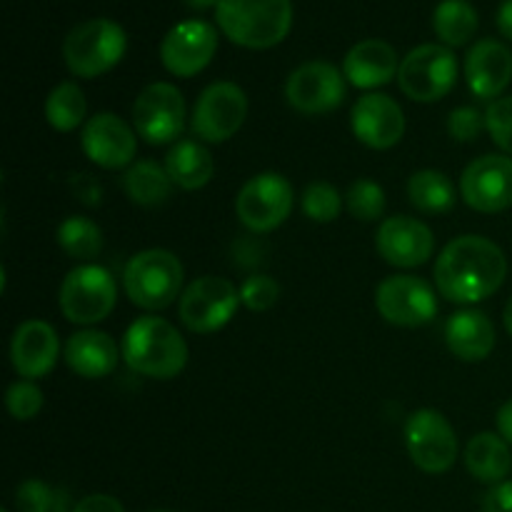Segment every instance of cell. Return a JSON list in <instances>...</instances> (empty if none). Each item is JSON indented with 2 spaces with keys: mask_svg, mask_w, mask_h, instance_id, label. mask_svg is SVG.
<instances>
[{
  "mask_svg": "<svg viewBox=\"0 0 512 512\" xmlns=\"http://www.w3.org/2000/svg\"><path fill=\"white\" fill-rule=\"evenodd\" d=\"M73 512H125L120 500H115L113 495H88V498L80 500L75 505Z\"/></svg>",
  "mask_w": 512,
  "mask_h": 512,
  "instance_id": "obj_41",
  "label": "cell"
},
{
  "mask_svg": "<svg viewBox=\"0 0 512 512\" xmlns=\"http://www.w3.org/2000/svg\"><path fill=\"white\" fill-rule=\"evenodd\" d=\"M5 405L15 420H33L43 408V390L33 380H18L5 393Z\"/></svg>",
  "mask_w": 512,
  "mask_h": 512,
  "instance_id": "obj_37",
  "label": "cell"
},
{
  "mask_svg": "<svg viewBox=\"0 0 512 512\" xmlns=\"http://www.w3.org/2000/svg\"><path fill=\"white\" fill-rule=\"evenodd\" d=\"M240 305V290L230 280L205 275L193 280L180 295V320L190 333H218L233 320Z\"/></svg>",
  "mask_w": 512,
  "mask_h": 512,
  "instance_id": "obj_8",
  "label": "cell"
},
{
  "mask_svg": "<svg viewBox=\"0 0 512 512\" xmlns=\"http://www.w3.org/2000/svg\"><path fill=\"white\" fill-rule=\"evenodd\" d=\"M118 300V283L103 265H80L60 285V310L70 323L93 325L108 318Z\"/></svg>",
  "mask_w": 512,
  "mask_h": 512,
  "instance_id": "obj_7",
  "label": "cell"
},
{
  "mask_svg": "<svg viewBox=\"0 0 512 512\" xmlns=\"http://www.w3.org/2000/svg\"><path fill=\"white\" fill-rule=\"evenodd\" d=\"M183 263L163 248L133 255L123 270V288L130 303L143 310H165L183 288Z\"/></svg>",
  "mask_w": 512,
  "mask_h": 512,
  "instance_id": "obj_4",
  "label": "cell"
},
{
  "mask_svg": "<svg viewBox=\"0 0 512 512\" xmlns=\"http://www.w3.org/2000/svg\"><path fill=\"white\" fill-rule=\"evenodd\" d=\"M408 198L418 210L430 215L448 213L455 205V185L440 170H418L408 180Z\"/></svg>",
  "mask_w": 512,
  "mask_h": 512,
  "instance_id": "obj_29",
  "label": "cell"
},
{
  "mask_svg": "<svg viewBox=\"0 0 512 512\" xmlns=\"http://www.w3.org/2000/svg\"><path fill=\"white\" fill-rule=\"evenodd\" d=\"M400 90L418 103H435L445 98L458 83V58L453 48L425 43L410 50L398 70Z\"/></svg>",
  "mask_w": 512,
  "mask_h": 512,
  "instance_id": "obj_6",
  "label": "cell"
},
{
  "mask_svg": "<svg viewBox=\"0 0 512 512\" xmlns=\"http://www.w3.org/2000/svg\"><path fill=\"white\" fill-rule=\"evenodd\" d=\"M70 190H73L75 198L85 205H93L95 208V205L103 203V185L88 173L73 175V178H70Z\"/></svg>",
  "mask_w": 512,
  "mask_h": 512,
  "instance_id": "obj_39",
  "label": "cell"
},
{
  "mask_svg": "<svg viewBox=\"0 0 512 512\" xmlns=\"http://www.w3.org/2000/svg\"><path fill=\"white\" fill-rule=\"evenodd\" d=\"M218 50V30L208 20H183L160 43L165 70L178 78H193L210 65Z\"/></svg>",
  "mask_w": 512,
  "mask_h": 512,
  "instance_id": "obj_15",
  "label": "cell"
},
{
  "mask_svg": "<svg viewBox=\"0 0 512 512\" xmlns=\"http://www.w3.org/2000/svg\"><path fill=\"white\" fill-rule=\"evenodd\" d=\"M133 125L145 143H173L185 128L183 93L173 83H150L135 98Z\"/></svg>",
  "mask_w": 512,
  "mask_h": 512,
  "instance_id": "obj_12",
  "label": "cell"
},
{
  "mask_svg": "<svg viewBox=\"0 0 512 512\" xmlns=\"http://www.w3.org/2000/svg\"><path fill=\"white\" fill-rule=\"evenodd\" d=\"M465 468L480 483H503L512 468L510 445L495 433H478L465 448Z\"/></svg>",
  "mask_w": 512,
  "mask_h": 512,
  "instance_id": "obj_26",
  "label": "cell"
},
{
  "mask_svg": "<svg viewBox=\"0 0 512 512\" xmlns=\"http://www.w3.org/2000/svg\"><path fill=\"white\" fill-rule=\"evenodd\" d=\"M498 30L503 33V38H508L512 43V0H505L498 10Z\"/></svg>",
  "mask_w": 512,
  "mask_h": 512,
  "instance_id": "obj_43",
  "label": "cell"
},
{
  "mask_svg": "<svg viewBox=\"0 0 512 512\" xmlns=\"http://www.w3.org/2000/svg\"><path fill=\"white\" fill-rule=\"evenodd\" d=\"M215 18L230 43L248 50H268L288 38L293 28V3L290 0H220Z\"/></svg>",
  "mask_w": 512,
  "mask_h": 512,
  "instance_id": "obj_3",
  "label": "cell"
},
{
  "mask_svg": "<svg viewBox=\"0 0 512 512\" xmlns=\"http://www.w3.org/2000/svg\"><path fill=\"white\" fill-rule=\"evenodd\" d=\"M183 3L188 5L190 10H200V13H203V10L218 8V5H220V0H183Z\"/></svg>",
  "mask_w": 512,
  "mask_h": 512,
  "instance_id": "obj_44",
  "label": "cell"
},
{
  "mask_svg": "<svg viewBox=\"0 0 512 512\" xmlns=\"http://www.w3.org/2000/svg\"><path fill=\"white\" fill-rule=\"evenodd\" d=\"M375 308L398 328H420L438 315V295L415 275H390L375 290Z\"/></svg>",
  "mask_w": 512,
  "mask_h": 512,
  "instance_id": "obj_13",
  "label": "cell"
},
{
  "mask_svg": "<svg viewBox=\"0 0 512 512\" xmlns=\"http://www.w3.org/2000/svg\"><path fill=\"white\" fill-rule=\"evenodd\" d=\"M495 423H498L500 438H503L508 445H512V400H508V403L498 410V418H495Z\"/></svg>",
  "mask_w": 512,
  "mask_h": 512,
  "instance_id": "obj_42",
  "label": "cell"
},
{
  "mask_svg": "<svg viewBox=\"0 0 512 512\" xmlns=\"http://www.w3.org/2000/svg\"><path fill=\"white\" fill-rule=\"evenodd\" d=\"M345 205H348L350 215L355 220H378L385 213V190L380 188L375 180L360 178L350 185L348 195H345Z\"/></svg>",
  "mask_w": 512,
  "mask_h": 512,
  "instance_id": "obj_33",
  "label": "cell"
},
{
  "mask_svg": "<svg viewBox=\"0 0 512 512\" xmlns=\"http://www.w3.org/2000/svg\"><path fill=\"white\" fill-rule=\"evenodd\" d=\"M485 128H488L493 143L512 158V95L498 98L485 110Z\"/></svg>",
  "mask_w": 512,
  "mask_h": 512,
  "instance_id": "obj_35",
  "label": "cell"
},
{
  "mask_svg": "<svg viewBox=\"0 0 512 512\" xmlns=\"http://www.w3.org/2000/svg\"><path fill=\"white\" fill-rule=\"evenodd\" d=\"M483 512H512V480L493 485L483 500Z\"/></svg>",
  "mask_w": 512,
  "mask_h": 512,
  "instance_id": "obj_40",
  "label": "cell"
},
{
  "mask_svg": "<svg viewBox=\"0 0 512 512\" xmlns=\"http://www.w3.org/2000/svg\"><path fill=\"white\" fill-rule=\"evenodd\" d=\"M465 80L475 98H498L512 80V53L508 45L493 38L478 40L465 55Z\"/></svg>",
  "mask_w": 512,
  "mask_h": 512,
  "instance_id": "obj_21",
  "label": "cell"
},
{
  "mask_svg": "<svg viewBox=\"0 0 512 512\" xmlns=\"http://www.w3.org/2000/svg\"><path fill=\"white\" fill-rule=\"evenodd\" d=\"M485 128V113L463 105V108H455L448 118V133L453 135L458 143H473Z\"/></svg>",
  "mask_w": 512,
  "mask_h": 512,
  "instance_id": "obj_38",
  "label": "cell"
},
{
  "mask_svg": "<svg viewBox=\"0 0 512 512\" xmlns=\"http://www.w3.org/2000/svg\"><path fill=\"white\" fill-rule=\"evenodd\" d=\"M463 200L478 213H503L512 208V158L483 155L465 168L460 178Z\"/></svg>",
  "mask_w": 512,
  "mask_h": 512,
  "instance_id": "obj_16",
  "label": "cell"
},
{
  "mask_svg": "<svg viewBox=\"0 0 512 512\" xmlns=\"http://www.w3.org/2000/svg\"><path fill=\"white\" fill-rule=\"evenodd\" d=\"M123 350L118 348L108 333L100 330H80L70 335L65 343V363L80 378H105L118 368V360Z\"/></svg>",
  "mask_w": 512,
  "mask_h": 512,
  "instance_id": "obj_23",
  "label": "cell"
},
{
  "mask_svg": "<svg viewBox=\"0 0 512 512\" xmlns=\"http://www.w3.org/2000/svg\"><path fill=\"white\" fill-rule=\"evenodd\" d=\"M68 493L50 488L43 480H25L15 490V508L20 512H68Z\"/></svg>",
  "mask_w": 512,
  "mask_h": 512,
  "instance_id": "obj_32",
  "label": "cell"
},
{
  "mask_svg": "<svg viewBox=\"0 0 512 512\" xmlns=\"http://www.w3.org/2000/svg\"><path fill=\"white\" fill-rule=\"evenodd\" d=\"M355 138L373 150H388L405 135L403 108L390 95L368 93L358 98L350 113Z\"/></svg>",
  "mask_w": 512,
  "mask_h": 512,
  "instance_id": "obj_19",
  "label": "cell"
},
{
  "mask_svg": "<svg viewBox=\"0 0 512 512\" xmlns=\"http://www.w3.org/2000/svg\"><path fill=\"white\" fill-rule=\"evenodd\" d=\"M83 153L105 170H118L133 163L138 138L125 120L113 113H98L83 125Z\"/></svg>",
  "mask_w": 512,
  "mask_h": 512,
  "instance_id": "obj_18",
  "label": "cell"
},
{
  "mask_svg": "<svg viewBox=\"0 0 512 512\" xmlns=\"http://www.w3.org/2000/svg\"><path fill=\"white\" fill-rule=\"evenodd\" d=\"M445 343L455 358L483 363L495 350V325L480 310H458L445 325Z\"/></svg>",
  "mask_w": 512,
  "mask_h": 512,
  "instance_id": "obj_24",
  "label": "cell"
},
{
  "mask_svg": "<svg viewBox=\"0 0 512 512\" xmlns=\"http://www.w3.org/2000/svg\"><path fill=\"white\" fill-rule=\"evenodd\" d=\"M380 258L395 268H418L433 258L435 238L433 230L418 218L410 215H395L383 220L375 235Z\"/></svg>",
  "mask_w": 512,
  "mask_h": 512,
  "instance_id": "obj_17",
  "label": "cell"
},
{
  "mask_svg": "<svg viewBox=\"0 0 512 512\" xmlns=\"http://www.w3.org/2000/svg\"><path fill=\"white\" fill-rule=\"evenodd\" d=\"M85 113H88V103H85L80 85L75 83L55 85L45 100V118L58 133H70V130L80 128Z\"/></svg>",
  "mask_w": 512,
  "mask_h": 512,
  "instance_id": "obj_30",
  "label": "cell"
},
{
  "mask_svg": "<svg viewBox=\"0 0 512 512\" xmlns=\"http://www.w3.org/2000/svg\"><path fill=\"white\" fill-rule=\"evenodd\" d=\"M120 350H123L125 365L145 378L170 380L183 373L188 365V343L175 325L158 315H145L135 320L125 330Z\"/></svg>",
  "mask_w": 512,
  "mask_h": 512,
  "instance_id": "obj_2",
  "label": "cell"
},
{
  "mask_svg": "<svg viewBox=\"0 0 512 512\" xmlns=\"http://www.w3.org/2000/svg\"><path fill=\"white\" fill-rule=\"evenodd\" d=\"M405 445L423 473H448L458 460V438L453 425L438 410H415L405 423Z\"/></svg>",
  "mask_w": 512,
  "mask_h": 512,
  "instance_id": "obj_9",
  "label": "cell"
},
{
  "mask_svg": "<svg viewBox=\"0 0 512 512\" xmlns=\"http://www.w3.org/2000/svg\"><path fill=\"white\" fill-rule=\"evenodd\" d=\"M60 340L53 325L43 320H25L18 325L10 343V360L20 378L38 380L48 375L58 363Z\"/></svg>",
  "mask_w": 512,
  "mask_h": 512,
  "instance_id": "obj_20",
  "label": "cell"
},
{
  "mask_svg": "<svg viewBox=\"0 0 512 512\" xmlns=\"http://www.w3.org/2000/svg\"><path fill=\"white\" fill-rule=\"evenodd\" d=\"M503 323H505V330H508V333L512 335V298H510V303L505 305V313H503Z\"/></svg>",
  "mask_w": 512,
  "mask_h": 512,
  "instance_id": "obj_45",
  "label": "cell"
},
{
  "mask_svg": "<svg viewBox=\"0 0 512 512\" xmlns=\"http://www.w3.org/2000/svg\"><path fill=\"white\" fill-rule=\"evenodd\" d=\"M398 53L390 43L368 38L355 43L343 60V75L350 85L360 90H373L398 78Z\"/></svg>",
  "mask_w": 512,
  "mask_h": 512,
  "instance_id": "obj_22",
  "label": "cell"
},
{
  "mask_svg": "<svg viewBox=\"0 0 512 512\" xmlns=\"http://www.w3.org/2000/svg\"><path fill=\"white\" fill-rule=\"evenodd\" d=\"M248 115V95L240 85L220 80L200 93L193 108V133L205 143H225L233 138Z\"/></svg>",
  "mask_w": 512,
  "mask_h": 512,
  "instance_id": "obj_11",
  "label": "cell"
},
{
  "mask_svg": "<svg viewBox=\"0 0 512 512\" xmlns=\"http://www.w3.org/2000/svg\"><path fill=\"white\" fill-rule=\"evenodd\" d=\"M128 35L123 25L108 18H93L75 25L63 43V60L78 78H98L123 60Z\"/></svg>",
  "mask_w": 512,
  "mask_h": 512,
  "instance_id": "obj_5",
  "label": "cell"
},
{
  "mask_svg": "<svg viewBox=\"0 0 512 512\" xmlns=\"http://www.w3.org/2000/svg\"><path fill=\"white\" fill-rule=\"evenodd\" d=\"M508 275L503 248L483 235L450 240L435 263V285L450 303H480L498 293Z\"/></svg>",
  "mask_w": 512,
  "mask_h": 512,
  "instance_id": "obj_1",
  "label": "cell"
},
{
  "mask_svg": "<svg viewBox=\"0 0 512 512\" xmlns=\"http://www.w3.org/2000/svg\"><path fill=\"white\" fill-rule=\"evenodd\" d=\"M280 298L278 280L270 275H250L243 285H240V303L253 313H263L270 310Z\"/></svg>",
  "mask_w": 512,
  "mask_h": 512,
  "instance_id": "obj_36",
  "label": "cell"
},
{
  "mask_svg": "<svg viewBox=\"0 0 512 512\" xmlns=\"http://www.w3.org/2000/svg\"><path fill=\"white\" fill-rule=\"evenodd\" d=\"M3 512H8V510H3Z\"/></svg>",
  "mask_w": 512,
  "mask_h": 512,
  "instance_id": "obj_47",
  "label": "cell"
},
{
  "mask_svg": "<svg viewBox=\"0 0 512 512\" xmlns=\"http://www.w3.org/2000/svg\"><path fill=\"white\" fill-rule=\"evenodd\" d=\"M285 98L303 115L333 113L345 100V75L328 60H310L290 73Z\"/></svg>",
  "mask_w": 512,
  "mask_h": 512,
  "instance_id": "obj_14",
  "label": "cell"
},
{
  "mask_svg": "<svg viewBox=\"0 0 512 512\" xmlns=\"http://www.w3.org/2000/svg\"><path fill=\"white\" fill-rule=\"evenodd\" d=\"M58 245L75 260H93L103 250V230L88 218L70 215L58 228Z\"/></svg>",
  "mask_w": 512,
  "mask_h": 512,
  "instance_id": "obj_31",
  "label": "cell"
},
{
  "mask_svg": "<svg viewBox=\"0 0 512 512\" xmlns=\"http://www.w3.org/2000/svg\"><path fill=\"white\" fill-rule=\"evenodd\" d=\"M153 512H175V510H153Z\"/></svg>",
  "mask_w": 512,
  "mask_h": 512,
  "instance_id": "obj_46",
  "label": "cell"
},
{
  "mask_svg": "<svg viewBox=\"0 0 512 512\" xmlns=\"http://www.w3.org/2000/svg\"><path fill=\"white\" fill-rule=\"evenodd\" d=\"M165 170L170 180L183 190H200L210 183L215 173V160L210 150L198 140H178L165 155Z\"/></svg>",
  "mask_w": 512,
  "mask_h": 512,
  "instance_id": "obj_25",
  "label": "cell"
},
{
  "mask_svg": "<svg viewBox=\"0 0 512 512\" xmlns=\"http://www.w3.org/2000/svg\"><path fill=\"white\" fill-rule=\"evenodd\" d=\"M240 223L253 233H270L280 228L293 213V188L278 173H260L240 188L235 198Z\"/></svg>",
  "mask_w": 512,
  "mask_h": 512,
  "instance_id": "obj_10",
  "label": "cell"
},
{
  "mask_svg": "<svg viewBox=\"0 0 512 512\" xmlns=\"http://www.w3.org/2000/svg\"><path fill=\"white\" fill-rule=\"evenodd\" d=\"M478 10L468 0H443L433 13V30L448 48H463L478 33Z\"/></svg>",
  "mask_w": 512,
  "mask_h": 512,
  "instance_id": "obj_28",
  "label": "cell"
},
{
  "mask_svg": "<svg viewBox=\"0 0 512 512\" xmlns=\"http://www.w3.org/2000/svg\"><path fill=\"white\" fill-rule=\"evenodd\" d=\"M343 208V198L330 183H313L303 193V213L313 223H333Z\"/></svg>",
  "mask_w": 512,
  "mask_h": 512,
  "instance_id": "obj_34",
  "label": "cell"
},
{
  "mask_svg": "<svg viewBox=\"0 0 512 512\" xmlns=\"http://www.w3.org/2000/svg\"><path fill=\"white\" fill-rule=\"evenodd\" d=\"M173 180H170L168 170L160 168L153 160H140L128 168L123 175V190L135 205L143 208H155L163 205L165 200L173 195Z\"/></svg>",
  "mask_w": 512,
  "mask_h": 512,
  "instance_id": "obj_27",
  "label": "cell"
}]
</instances>
